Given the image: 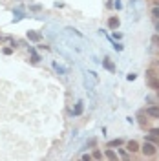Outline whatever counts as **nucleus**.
Listing matches in <instances>:
<instances>
[{"label":"nucleus","instance_id":"obj_1","mask_svg":"<svg viewBox=\"0 0 159 161\" xmlns=\"http://www.w3.org/2000/svg\"><path fill=\"white\" fill-rule=\"evenodd\" d=\"M141 150H143V154H145V156H154L157 148H156L152 143H145V145L141 147Z\"/></svg>","mask_w":159,"mask_h":161},{"label":"nucleus","instance_id":"obj_2","mask_svg":"<svg viewBox=\"0 0 159 161\" xmlns=\"http://www.w3.org/2000/svg\"><path fill=\"white\" fill-rule=\"evenodd\" d=\"M119 24H121V22H119L117 16H110V18H108V27H110V29H117Z\"/></svg>","mask_w":159,"mask_h":161},{"label":"nucleus","instance_id":"obj_3","mask_svg":"<svg viewBox=\"0 0 159 161\" xmlns=\"http://www.w3.org/2000/svg\"><path fill=\"white\" fill-rule=\"evenodd\" d=\"M103 66H104V68H106L108 71H112V73H115V64H114V62H112L110 59H104V60H103Z\"/></svg>","mask_w":159,"mask_h":161},{"label":"nucleus","instance_id":"obj_4","mask_svg":"<svg viewBox=\"0 0 159 161\" xmlns=\"http://www.w3.org/2000/svg\"><path fill=\"white\" fill-rule=\"evenodd\" d=\"M146 114H148L150 117H157L159 119V106H150V108H146Z\"/></svg>","mask_w":159,"mask_h":161},{"label":"nucleus","instance_id":"obj_5","mask_svg":"<svg viewBox=\"0 0 159 161\" xmlns=\"http://www.w3.org/2000/svg\"><path fill=\"white\" fill-rule=\"evenodd\" d=\"M27 38H29V40H35V42H38L42 37H40V33H37V31H27Z\"/></svg>","mask_w":159,"mask_h":161},{"label":"nucleus","instance_id":"obj_6","mask_svg":"<svg viewBox=\"0 0 159 161\" xmlns=\"http://www.w3.org/2000/svg\"><path fill=\"white\" fill-rule=\"evenodd\" d=\"M137 150H139L137 141H130V143H128V152H137Z\"/></svg>","mask_w":159,"mask_h":161},{"label":"nucleus","instance_id":"obj_7","mask_svg":"<svg viewBox=\"0 0 159 161\" xmlns=\"http://www.w3.org/2000/svg\"><path fill=\"white\" fill-rule=\"evenodd\" d=\"M104 156H106L108 159H117V154H115V152H114L112 148H108V150L104 152Z\"/></svg>","mask_w":159,"mask_h":161},{"label":"nucleus","instance_id":"obj_8","mask_svg":"<svg viewBox=\"0 0 159 161\" xmlns=\"http://www.w3.org/2000/svg\"><path fill=\"white\" fill-rule=\"evenodd\" d=\"M81 114H82V103H77L75 110H73V115H81Z\"/></svg>","mask_w":159,"mask_h":161},{"label":"nucleus","instance_id":"obj_9","mask_svg":"<svg viewBox=\"0 0 159 161\" xmlns=\"http://www.w3.org/2000/svg\"><path fill=\"white\" fill-rule=\"evenodd\" d=\"M121 145H123V139H114L108 143V147H121Z\"/></svg>","mask_w":159,"mask_h":161},{"label":"nucleus","instance_id":"obj_10","mask_svg":"<svg viewBox=\"0 0 159 161\" xmlns=\"http://www.w3.org/2000/svg\"><path fill=\"white\" fill-rule=\"evenodd\" d=\"M148 84H150V88H156V90H159V81H156V79H152Z\"/></svg>","mask_w":159,"mask_h":161},{"label":"nucleus","instance_id":"obj_11","mask_svg":"<svg viewBox=\"0 0 159 161\" xmlns=\"http://www.w3.org/2000/svg\"><path fill=\"white\" fill-rule=\"evenodd\" d=\"M152 16H156V18L159 20V5H156V7L152 9Z\"/></svg>","mask_w":159,"mask_h":161},{"label":"nucleus","instance_id":"obj_12","mask_svg":"<svg viewBox=\"0 0 159 161\" xmlns=\"http://www.w3.org/2000/svg\"><path fill=\"white\" fill-rule=\"evenodd\" d=\"M2 53H4V55H11V53H13V48H4Z\"/></svg>","mask_w":159,"mask_h":161},{"label":"nucleus","instance_id":"obj_13","mask_svg":"<svg viewBox=\"0 0 159 161\" xmlns=\"http://www.w3.org/2000/svg\"><path fill=\"white\" fill-rule=\"evenodd\" d=\"M150 134H152L154 137H159V128H152V130H150Z\"/></svg>","mask_w":159,"mask_h":161},{"label":"nucleus","instance_id":"obj_14","mask_svg":"<svg viewBox=\"0 0 159 161\" xmlns=\"http://www.w3.org/2000/svg\"><path fill=\"white\" fill-rule=\"evenodd\" d=\"M152 42H154V44L159 48V35H154V37H152Z\"/></svg>","mask_w":159,"mask_h":161},{"label":"nucleus","instance_id":"obj_15","mask_svg":"<svg viewBox=\"0 0 159 161\" xmlns=\"http://www.w3.org/2000/svg\"><path fill=\"white\" fill-rule=\"evenodd\" d=\"M136 77H137L136 73H128V75H126V79H128V81H136Z\"/></svg>","mask_w":159,"mask_h":161},{"label":"nucleus","instance_id":"obj_16","mask_svg":"<svg viewBox=\"0 0 159 161\" xmlns=\"http://www.w3.org/2000/svg\"><path fill=\"white\" fill-rule=\"evenodd\" d=\"M93 158H95V159H99V158H101V152H99V150H95V152H93Z\"/></svg>","mask_w":159,"mask_h":161},{"label":"nucleus","instance_id":"obj_17","mask_svg":"<svg viewBox=\"0 0 159 161\" xmlns=\"http://www.w3.org/2000/svg\"><path fill=\"white\" fill-rule=\"evenodd\" d=\"M119 154H121V156H123V158H125V159H128V154H126V152H125V150H119Z\"/></svg>","mask_w":159,"mask_h":161},{"label":"nucleus","instance_id":"obj_18","mask_svg":"<svg viewBox=\"0 0 159 161\" xmlns=\"http://www.w3.org/2000/svg\"><path fill=\"white\" fill-rule=\"evenodd\" d=\"M82 159H84V161H90V159H92V156H90V154H84V156H82Z\"/></svg>","mask_w":159,"mask_h":161},{"label":"nucleus","instance_id":"obj_19","mask_svg":"<svg viewBox=\"0 0 159 161\" xmlns=\"http://www.w3.org/2000/svg\"><path fill=\"white\" fill-rule=\"evenodd\" d=\"M114 5H115V7H117V9H121V7H123V4H121V2H119V0H117V2H115V4H114Z\"/></svg>","mask_w":159,"mask_h":161},{"label":"nucleus","instance_id":"obj_20","mask_svg":"<svg viewBox=\"0 0 159 161\" xmlns=\"http://www.w3.org/2000/svg\"><path fill=\"white\" fill-rule=\"evenodd\" d=\"M156 29H157V31H159V22H157V24H156Z\"/></svg>","mask_w":159,"mask_h":161},{"label":"nucleus","instance_id":"obj_21","mask_svg":"<svg viewBox=\"0 0 159 161\" xmlns=\"http://www.w3.org/2000/svg\"><path fill=\"white\" fill-rule=\"evenodd\" d=\"M156 4H157V5H159V0H157V2H156Z\"/></svg>","mask_w":159,"mask_h":161},{"label":"nucleus","instance_id":"obj_22","mask_svg":"<svg viewBox=\"0 0 159 161\" xmlns=\"http://www.w3.org/2000/svg\"><path fill=\"white\" fill-rule=\"evenodd\" d=\"M157 97H159V90H157Z\"/></svg>","mask_w":159,"mask_h":161}]
</instances>
